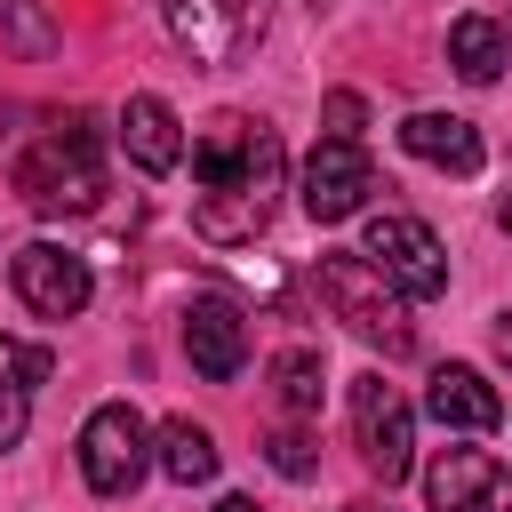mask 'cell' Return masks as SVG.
I'll use <instances>...</instances> for the list:
<instances>
[{"label":"cell","mask_w":512,"mask_h":512,"mask_svg":"<svg viewBox=\"0 0 512 512\" xmlns=\"http://www.w3.org/2000/svg\"><path fill=\"white\" fill-rule=\"evenodd\" d=\"M280 136L248 112H216L192 136V232L208 248H248L280 208Z\"/></svg>","instance_id":"1"},{"label":"cell","mask_w":512,"mask_h":512,"mask_svg":"<svg viewBox=\"0 0 512 512\" xmlns=\"http://www.w3.org/2000/svg\"><path fill=\"white\" fill-rule=\"evenodd\" d=\"M16 192L40 216H88L104 200V128L96 112H56L40 144L16 160Z\"/></svg>","instance_id":"2"},{"label":"cell","mask_w":512,"mask_h":512,"mask_svg":"<svg viewBox=\"0 0 512 512\" xmlns=\"http://www.w3.org/2000/svg\"><path fill=\"white\" fill-rule=\"evenodd\" d=\"M312 280H320V304L360 336V344H384V360H400V352H416V328H408V296L360 256V248H320V264H312Z\"/></svg>","instance_id":"3"},{"label":"cell","mask_w":512,"mask_h":512,"mask_svg":"<svg viewBox=\"0 0 512 512\" xmlns=\"http://www.w3.org/2000/svg\"><path fill=\"white\" fill-rule=\"evenodd\" d=\"M264 24H272V0H168V32H176V48H184L192 64H208V72L256 56Z\"/></svg>","instance_id":"4"},{"label":"cell","mask_w":512,"mask_h":512,"mask_svg":"<svg viewBox=\"0 0 512 512\" xmlns=\"http://www.w3.org/2000/svg\"><path fill=\"white\" fill-rule=\"evenodd\" d=\"M408 304H432L440 288H448V256H440V240H432V224H416V216H400V208H384V216H368V248H360Z\"/></svg>","instance_id":"5"},{"label":"cell","mask_w":512,"mask_h":512,"mask_svg":"<svg viewBox=\"0 0 512 512\" xmlns=\"http://www.w3.org/2000/svg\"><path fill=\"white\" fill-rule=\"evenodd\" d=\"M352 440H360V464L392 488V480H408V464H416V416H408V400L368 368V376H352Z\"/></svg>","instance_id":"6"},{"label":"cell","mask_w":512,"mask_h":512,"mask_svg":"<svg viewBox=\"0 0 512 512\" xmlns=\"http://www.w3.org/2000/svg\"><path fill=\"white\" fill-rule=\"evenodd\" d=\"M144 464H152L144 416H136L128 400H104V408L80 424V472H88V488H96V496H128V488L144 480Z\"/></svg>","instance_id":"7"},{"label":"cell","mask_w":512,"mask_h":512,"mask_svg":"<svg viewBox=\"0 0 512 512\" xmlns=\"http://www.w3.org/2000/svg\"><path fill=\"white\" fill-rule=\"evenodd\" d=\"M368 192H376V168H368L360 136H320L312 160H304V192H296L304 216L312 224H344V216L368 208Z\"/></svg>","instance_id":"8"},{"label":"cell","mask_w":512,"mask_h":512,"mask_svg":"<svg viewBox=\"0 0 512 512\" xmlns=\"http://www.w3.org/2000/svg\"><path fill=\"white\" fill-rule=\"evenodd\" d=\"M8 280H16V296H24L40 320H72V312H88V296H96L88 256H72V248H56V240L16 248V256H8Z\"/></svg>","instance_id":"9"},{"label":"cell","mask_w":512,"mask_h":512,"mask_svg":"<svg viewBox=\"0 0 512 512\" xmlns=\"http://www.w3.org/2000/svg\"><path fill=\"white\" fill-rule=\"evenodd\" d=\"M424 496L432 512H512V472L488 448H440L424 464Z\"/></svg>","instance_id":"10"},{"label":"cell","mask_w":512,"mask_h":512,"mask_svg":"<svg viewBox=\"0 0 512 512\" xmlns=\"http://www.w3.org/2000/svg\"><path fill=\"white\" fill-rule=\"evenodd\" d=\"M184 352H192V368H200L208 384H232L240 360H248V320H240V304H232V296H192V304H184Z\"/></svg>","instance_id":"11"},{"label":"cell","mask_w":512,"mask_h":512,"mask_svg":"<svg viewBox=\"0 0 512 512\" xmlns=\"http://www.w3.org/2000/svg\"><path fill=\"white\" fill-rule=\"evenodd\" d=\"M424 416L448 424V432H496V424H504V400H496V384H488L480 368L448 360V368H432V384H424Z\"/></svg>","instance_id":"12"},{"label":"cell","mask_w":512,"mask_h":512,"mask_svg":"<svg viewBox=\"0 0 512 512\" xmlns=\"http://www.w3.org/2000/svg\"><path fill=\"white\" fill-rule=\"evenodd\" d=\"M400 144H408L416 160L448 168V176H472V168L488 160L480 128H472V120H456V112H408V120H400Z\"/></svg>","instance_id":"13"},{"label":"cell","mask_w":512,"mask_h":512,"mask_svg":"<svg viewBox=\"0 0 512 512\" xmlns=\"http://www.w3.org/2000/svg\"><path fill=\"white\" fill-rule=\"evenodd\" d=\"M48 376H56V352H48V344L0 336V448L24 440V424H32V384H48Z\"/></svg>","instance_id":"14"},{"label":"cell","mask_w":512,"mask_h":512,"mask_svg":"<svg viewBox=\"0 0 512 512\" xmlns=\"http://www.w3.org/2000/svg\"><path fill=\"white\" fill-rule=\"evenodd\" d=\"M120 144H128V160H136L144 176H168V168L184 160L176 112H168L160 96H128V112H120Z\"/></svg>","instance_id":"15"},{"label":"cell","mask_w":512,"mask_h":512,"mask_svg":"<svg viewBox=\"0 0 512 512\" xmlns=\"http://www.w3.org/2000/svg\"><path fill=\"white\" fill-rule=\"evenodd\" d=\"M504 56H512V40H504L496 16H456V24H448V64H456L464 80L488 88V80L504 72Z\"/></svg>","instance_id":"16"},{"label":"cell","mask_w":512,"mask_h":512,"mask_svg":"<svg viewBox=\"0 0 512 512\" xmlns=\"http://www.w3.org/2000/svg\"><path fill=\"white\" fill-rule=\"evenodd\" d=\"M160 472L184 480V488H192V480H216V440H208L192 416H168V424H160Z\"/></svg>","instance_id":"17"},{"label":"cell","mask_w":512,"mask_h":512,"mask_svg":"<svg viewBox=\"0 0 512 512\" xmlns=\"http://www.w3.org/2000/svg\"><path fill=\"white\" fill-rule=\"evenodd\" d=\"M272 392H280V408H288V416H312V408H320V392H328V368H320V352L288 344V352L272 360Z\"/></svg>","instance_id":"18"},{"label":"cell","mask_w":512,"mask_h":512,"mask_svg":"<svg viewBox=\"0 0 512 512\" xmlns=\"http://www.w3.org/2000/svg\"><path fill=\"white\" fill-rule=\"evenodd\" d=\"M0 48L16 56H56V16L40 0H0Z\"/></svg>","instance_id":"19"},{"label":"cell","mask_w":512,"mask_h":512,"mask_svg":"<svg viewBox=\"0 0 512 512\" xmlns=\"http://www.w3.org/2000/svg\"><path fill=\"white\" fill-rule=\"evenodd\" d=\"M264 464H272L280 480H312V472H320V448H312V432H296V424H288V432H272V440H264Z\"/></svg>","instance_id":"20"},{"label":"cell","mask_w":512,"mask_h":512,"mask_svg":"<svg viewBox=\"0 0 512 512\" xmlns=\"http://www.w3.org/2000/svg\"><path fill=\"white\" fill-rule=\"evenodd\" d=\"M320 120H328V136H360V120H368V104H360L352 88H328V104H320Z\"/></svg>","instance_id":"21"},{"label":"cell","mask_w":512,"mask_h":512,"mask_svg":"<svg viewBox=\"0 0 512 512\" xmlns=\"http://www.w3.org/2000/svg\"><path fill=\"white\" fill-rule=\"evenodd\" d=\"M496 352H504V360H512V312H504V320H496Z\"/></svg>","instance_id":"22"},{"label":"cell","mask_w":512,"mask_h":512,"mask_svg":"<svg viewBox=\"0 0 512 512\" xmlns=\"http://www.w3.org/2000/svg\"><path fill=\"white\" fill-rule=\"evenodd\" d=\"M216 512H264V504H256V496H224Z\"/></svg>","instance_id":"23"},{"label":"cell","mask_w":512,"mask_h":512,"mask_svg":"<svg viewBox=\"0 0 512 512\" xmlns=\"http://www.w3.org/2000/svg\"><path fill=\"white\" fill-rule=\"evenodd\" d=\"M496 224H504V232H512V192H504V200H496Z\"/></svg>","instance_id":"24"},{"label":"cell","mask_w":512,"mask_h":512,"mask_svg":"<svg viewBox=\"0 0 512 512\" xmlns=\"http://www.w3.org/2000/svg\"><path fill=\"white\" fill-rule=\"evenodd\" d=\"M344 512H384V504H344Z\"/></svg>","instance_id":"25"},{"label":"cell","mask_w":512,"mask_h":512,"mask_svg":"<svg viewBox=\"0 0 512 512\" xmlns=\"http://www.w3.org/2000/svg\"><path fill=\"white\" fill-rule=\"evenodd\" d=\"M0 136H8V112H0Z\"/></svg>","instance_id":"26"}]
</instances>
